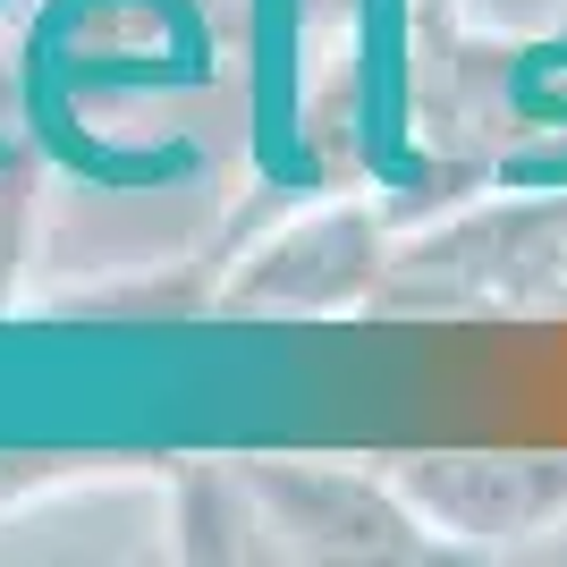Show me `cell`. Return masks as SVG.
<instances>
[{
    "instance_id": "obj_1",
    "label": "cell",
    "mask_w": 567,
    "mask_h": 567,
    "mask_svg": "<svg viewBox=\"0 0 567 567\" xmlns=\"http://www.w3.org/2000/svg\"><path fill=\"white\" fill-rule=\"evenodd\" d=\"M246 94H255V169L280 195H322V153L306 136V0H246Z\"/></svg>"
},
{
    "instance_id": "obj_2",
    "label": "cell",
    "mask_w": 567,
    "mask_h": 567,
    "mask_svg": "<svg viewBox=\"0 0 567 567\" xmlns=\"http://www.w3.org/2000/svg\"><path fill=\"white\" fill-rule=\"evenodd\" d=\"M355 153L390 195L432 178L406 144V0H355Z\"/></svg>"
},
{
    "instance_id": "obj_3",
    "label": "cell",
    "mask_w": 567,
    "mask_h": 567,
    "mask_svg": "<svg viewBox=\"0 0 567 567\" xmlns=\"http://www.w3.org/2000/svg\"><path fill=\"white\" fill-rule=\"evenodd\" d=\"M0 169H9V144H0Z\"/></svg>"
}]
</instances>
